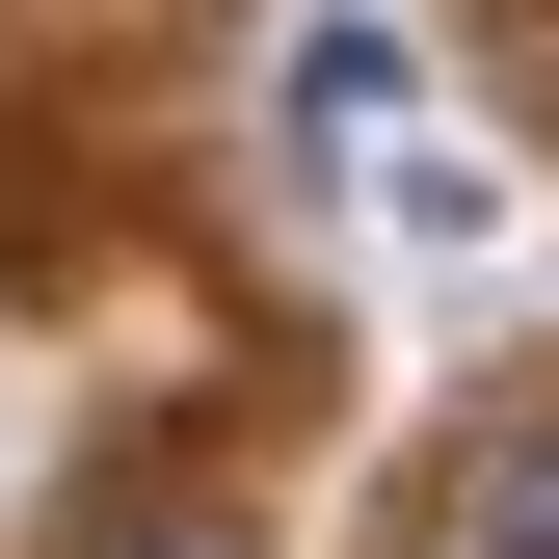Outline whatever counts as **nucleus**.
I'll return each instance as SVG.
<instances>
[{"label":"nucleus","instance_id":"1","mask_svg":"<svg viewBox=\"0 0 559 559\" xmlns=\"http://www.w3.org/2000/svg\"><path fill=\"white\" fill-rule=\"evenodd\" d=\"M427 559H559V400H507V427L427 479Z\"/></svg>","mask_w":559,"mask_h":559},{"label":"nucleus","instance_id":"2","mask_svg":"<svg viewBox=\"0 0 559 559\" xmlns=\"http://www.w3.org/2000/svg\"><path fill=\"white\" fill-rule=\"evenodd\" d=\"M53 559H266V533H240V479H107Z\"/></svg>","mask_w":559,"mask_h":559}]
</instances>
